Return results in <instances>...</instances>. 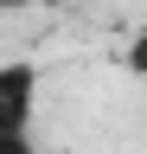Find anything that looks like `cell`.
<instances>
[{
	"label": "cell",
	"instance_id": "3957f363",
	"mask_svg": "<svg viewBox=\"0 0 147 154\" xmlns=\"http://www.w3.org/2000/svg\"><path fill=\"white\" fill-rule=\"evenodd\" d=\"M0 154H39L32 135H0Z\"/></svg>",
	"mask_w": 147,
	"mask_h": 154
},
{
	"label": "cell",
	"instance_id": "7a4b0ae2",
	"mask_svg": "<svg viewBox=\"0 0 147 154\" xmlns=\"http://www.w3.org/2000/svg\"><path fill=\"white\" fill-rule=\"evenodd\" d=\"M122 71L134 77V84H147V32H134V38H128V51H122Z\"/></svg>",
	"mask_w": 147,
	"mask_h": 154
},
{
	"label": "cell",
	"instance_id": "277c9868",
	"mask_svg": "<svg viewBox=\"0 0 147 154\" xmlns=\"http://www.w3.org/2000/svg\"><path fill=\"white\" fill-rule=\"evenodd\" d=\"M19 7H45V0H0V13H19Z\"/></svg>",
	"mask_w": 147,
	"mask_h": 154
},
{
	"label": "cell",
	"instance_id": "6da1fadb",
	"mask_svg": "<svg viewBox=\"0 0 147 154\" xmlns=\"http://www.w3.org/2000/svg\"><path fill=\"white\" fill-rule=\"evenodd\" d=\"M32 109H39V64L26 58L0 64V135H32Z\"/></svg>",
	"mask_w": 147,
	"mask_h": 154
}]
</instances>
